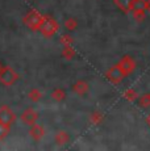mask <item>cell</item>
I'll return each mask as SVG.
<instances>
[{"label":"cell","instance_id":"cell-15","mask_svg":"<svg viewBox=\"0 0 150 151\" xmlns=\"http://www.w3.org/2000/svg\"><path fill=\"white\" fill-rule=\"evenodd\" d=\"M62 55H63V58H66V59H73V58L75 57V50L71 47V45L63 46Z\"/></svg>","mask_w":150,"mask_h":151},{"label":"cell","instance_id":"cell-7","mask_svg":"<svg viewBox=\"0 0 150 151\" xmlns=\"http://www.w3.org/2000/svg\"><path fill=\"white\" fill-rule=\"evenodd\" d=\"M136 0H113L115 5L124 13H131Z\"/></svg>","mask_w":150,"mask_h":151},{"label":"cell","instance_id":"cell-19","mask_svg":"<svg viewBox=\"0 0 150 151\" xmlns=\"http://www.w3.org/2000/svg\"><path fill=\"white\" fill-rule=\"evenodd\" d=\"M29 97H30L33 101H38L42 97V95H41V92H40L38 89H33V91H32L30 93H29Z\"/></svg>","mask_w":150,"mask_h":151},{"label":"cell","instance_id":"cell-23","mask_svg":"<svg viewBox=\"0 0 150 151\" xmlns=\"http://www.w3.org/2000/svg\"><path fill=\"white\" fill-rule=\"evenodd\" d=\"M146 124H148V126L150 127V113H149V114H148V117H146Z\"/></svg>","mask_w":150,"mask_h":151},{"label":"cell","instance_id":"cell-8","mask_svg":"<svg viewBox=\"0 0 150 151\" xmlns=\"http://www.w3.org/2000/svg\"><path fill=\"white\" fill-rule=\"evenodd\" d=\"M73 92L76 93L78 96H84L88 92V84L84 80H78L76 83L73 86Z\"/></svg>","mask_w":150,"mask_h":151},{"label":"cell","instance_id":"cell-1","mask_svg":"<svg viewBox=\"0 0 150 151\" xmlns=\"http://www.w3.org/2000/svg\"><path fill=\"white\" fill-rule=\"evenodd\" d=\"M58 22L50 16H44V20L41 22V27H40V32L44 34L45 37H51L58 32Z\"/></svg>","mask_w":150,"mask_h":151},{"label":"cell","instance_id":"cell-13","mask_svg":"<svg viewBox=\"0 0 150 151\" xmlns=\"http://www.w3.org/2000/svg\"><path fill=\"white\" fill-rule=\"evenodd\" d=\"M30 134H32V137H33L34 139H40L42 135L45 134L44 127L40 126V125H34L33 124V127H32V130H30Z\"/></svg>","mask_w":150,"mask_h":151},{"label":"cell","instance_id":"cell-9","mask_svg":"<svg viewBox=\"0 0 150 151\" xmlns=\"http://www.w3.org/2000/svg\"><path fill=\"white\" fill-rule=\"evenodd\" d=\"M17 79V76L13 74V71L11 68H5L3 70V72L0 74V80L5 84H12Z\"/></svg>","mask_w":150,"mask_h":151},{"label":"cell","instance_id":"cell-20","mask_svg":"<svg viewBox=\"0 0 150 151\" xmlns=\"http://www.w3.org/2000/svg\"><path fill=\"white\" fill-rule=\"evenodd\" d=\"M61 43L63 46H67V45H73V38L70 36H62L61 37Z\"/></svg>","mask_w":150,"mask_h":151},{"label":"cell","instance_id":"cell-10","mask_svg":"<svg viewBox=\"0 0 150 151\" xmlns=\"http://www.w3.org/2000/svg\"><path fill=\"white\" fill-rule=\"evenodd\" d=\"M37 117H38V116H37V113L34 112L33 109H27L25 113L22 114V121H24L25 124L33 125L37 121Z\"/></svg>","mask_w":150,"mask_h":151},{"label":"cell","instance_id":"cell-17","mask_svg":"<svg viewBox=\"0 0 150 151\" xmlns=\"http://www.w3.org/2000/svg\"><path fill=\"white\" fill-rule=\"evenodd\" d=\"M51 97H53L56 101H63V100H65V97H66V93H65V91H63V89L57 88V89H54V91H53Z\"/></svg>","mask_w":150,"mask_h":151},{"label":"cell","instance_id":"cell-21","mask_svg":"<svg viewBox=\"0 0 150 151\" xmlns=\"http://www.w3.org/2000/svg\"><path fill=\"white\" fill-rule=\"evenodd\" d=\"M5 134H7V125L0 124V138H3Z\"/></svg>","mask_w":150,"mask_h":151},{"label":"cell","instance_id":"cell-3","mask_svg":"<svg viewBox=\"0 0 150 151\" xmlns=\"http://www.w3.org/2000/svg\"><path fill=\"white\" fill-rule=\"evenodd\" d=\"M131 13L133 14V19L136 21H144L146 17V0H136Z\"/></svg>","mask_w":150,"mask_h":151},{"label":"cell","instance_id":"cell-5","mask_svg":"<svg viewBox=\"0 0 150 151\" xmlns=\"http://www.w3.org/2000/svg\"><path fill=\"white\" fill-rule=\"evenodd\" d=\"M105 78L112 84H120L123 82L124 78H125V75H124V72L121 71V68L119 66L115 65V66H112V67H109V70L105 72Z\"/></svg>","mask_w":150,"mask_h":151},{"label":"cell","instance_id":"cell-11","mask_svg":"<svg viewBox=\"0 0 150 151\" xmlns=\"http://www.w3.org/2000/svg\"><path fill=\"white\" fill-rule=\"evenodd\" d=\"M103 121H104V116H103L102 112H99V110H94V112H91L90 122L92 125H100Z\"/></svg>","mask_w":150,"mask_h":151},{"label":"cell","instance_id":"cell-4","mask_svg":"<svg viewBox=\"0 0 150 151\" xmlns=\"http://www.w3.org/2000/svg\"><path fill=\"white\" fill-rule=\"evenodd\" d=\"M117 66L121 68V71L124 72V75H125V76L133 74L136 67H137V65H136V60L132 57H129V55H125V57L121 58L120 62L117 63Z\"/></svg>","mask_w":150,"mask_h":151},{"label":"cell","instance_id":"cell-6","mask_svg":"<svg viewBox=\"0 0 150 151\" xmlns=\"http://www.w3.org/2000/svg\"><path fill=\"white\" fill-rule=\"evenodd\" d=\"M15 121V114L12 113V110L7 106H1L0 108V124L3 125H9Z\"/></svg>","mask_w":150,"mask_h":151},{"label":"cell","instance_id":"cell-18","mask_svg":"<svg viewBox=\"0 0 150 151\" xmlns=\"http://www.w3.org/2000/svg\"><path fill=\"white\" fill-rule=\"evenodd\" d=\"M78 27V21L74 19V17H70V19H67L65 21V28L67 29V30H70V32H73Z\"/></svg>","mask_w":150,"mask_h":151},{"label":"cell","instance_id":"cell-2","mask_svg":"<svg viewBox=\"0 0 150 151\" xmlns=\"http://www.w3.org/2000/svg\"><path fill=\"white\" fill-rule=\"evenodd\" d=\"M42 20H44V16H42L41 13H38L37 11H30V12L25 16L24 22L32 30H40Z\"/></svg>","mask_w":150,"mask_h":151},{"label":"cell","instance_id":"cell-14","mask_svg":"<svg viewBox=\"0 0 150 151\" xmlns=\"http://www.w3.org/2000/svg\"><path fill=\"white\" fill-rule=\"evenodd\" d=\"M124 99L125 100H128V101H136L138 99V93H137V91L133 88H129V89H126L125 92H124Z\"/></svg>","mask_w":150,"mask_h":151},{"label":"cell","instance_id":"cell-22","mask_svg":"<svg viewBox=\"0 0 150 151\" xmlns=\"http://www.w3.org/2000/svg\"><path fill=\"white\" fill-rule=\"evenodd\" d=\"M146 11L150 13V0H146Z\"/></svg>","mask_w":150,"mask_h":151},{"label":"cell","instance_id":"cell-12","mask_svg":"<svg viewBox=\"0 0 150 151\" xmlns=\"http://www.w3.org/2000/svg\"><path fill=\"white\" fill-rule=\"evenodd\" d=\"M69 141H70V135H69L66 132L61 130V132L57 133V135H56V142H57L58 145H66Z\"/></svg>","mask_w":150,"mask_h":151},{"label":"cell","instance_id":"cell-16","mask_svg":"<svg viewBox=\"0 0 150 151\" xmlns=\"http://www.w3.org/2000/svg\"><path fill=\"white\" fill-rule=\"evenodd\" d=\"M137 100H138V105L140 106H142V108H148V106H150V92L149 93L142 95V96L138 97Z\"/></svg>","mask_w":150,"mask_h":151}]
</instances>
